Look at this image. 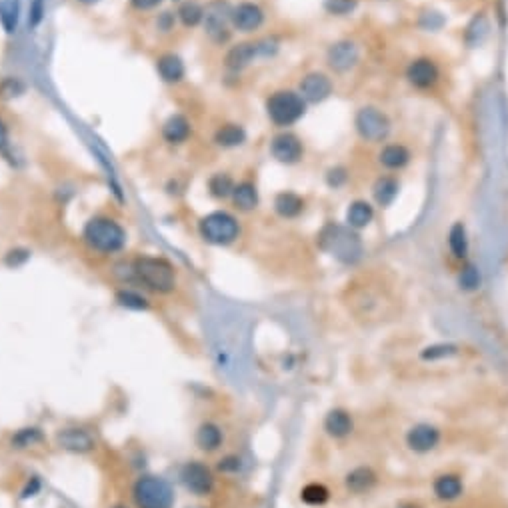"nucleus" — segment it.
Here are the masks:
<instances>
[{"label":"nucleus","mask_w":508,"mask_h":508,"mask_svg":"<svg viewBox=\"0 0 508 508\" xmlns=\"http://www.w3.org/2000/svg\"><path fill=\"white\" fill-rule=\"evenodd\" d=\"M130 279L157 295H168L176 286L175 266L160 256H139L130 264Z\"/></svg>","instance_id":"obj_1"},{"label":"nucleus","mask_w":508,"mask_h":508,"mask_svg":"<svg viewBox=\"0 0 508 508\" xmlns=\"http://www.w3.org/2000/svg\"><path fill=\"white\" fill-rule=\"evenodd\" d=\"M318 246L344 264H356L362 259V240L354 228L329 222L318 234Z\"/></svg>","instance_id":"obj_2"},{"label":"nucleus","mask_w":508,"mask_h":508,"mask_svg":"<svg viewBox=\"0 0 508 508\" xmlns=\"http://www.w3.org/2000/svg\"><path fill=\"white\" fill-rule=\"evenodd\" d=\"M82 238H85V243L92 250L103 252V254L119 252L126 245V232H124V228L116 220L108 218V216H94V218H90L87 225H85Z\"/></svg>","instance_id":"obj_3"},{"label":"nucleus","mask_w":508,"mask_h":508,"mask_svg":"<svg viewBox=\"0 0 508 508\" xmlns=\"http://www.w3.org/2000/svg\"><path fill=\"white\" fill-rule=\"evenodd\" d=\"M132 498L137 508H173L175 507V492L173 487L152 474L141 476L132 487Z\"/></svg>","instance_id":"obj_4"},{"label":"nucleus","mask_w":508,"mask_h":508,"mask_svg":"<svg viewBox=\"0 0 508 508\" xmlns=\"http://www.w3.org/2000/svg\"><path fill=\"white\" fill-rule=\"evenodd\" d=\"M306 112L304 98L295 90H277L266 100V114L277 126H290L298 123Z\"/></svg>","instance_id":"obj_5"},{"label":"nucleus","mask_w":508,"mask_h":508,"mask_svg":"<svg viewBox=\"0 0 508 508\" xmlns=\"http://www.w3.org/2000/svg\"><path fill=\"white\" fill-rule=\"evenodd\" d=\"M200 236L214 246H228L232 245L238 234H240V225L238 220L225 211H216L207 214L198 222Z\"/></svg>","instance_id":"obj_6"},{"label":"nucleus","mask_w":508,"mask_h":508,"mask_svg":"<svg viewBox=\"0 0 508 508\" xmlns=\"http://www.w3.org/2000/svg\"><path fill=\"white\" fill-rule=\"evenodd\" d=\"M354 126L358 130V134L368 142H380L385 141L390 132V123L386 119L385 112H380L374 106H365L356 112L354 119Z\"/></svg>","instance_id":"obj_7"},{"label":"nucleus","mask_w":508,"mask_h":508,"mask_svg":"<svg viewBox=\"0 0 508 508\" xmlns=\"http://www.w3.org/2000/svg\"><path fill=\"white\" fill-rule=\"evenodd\" d=\"M230 12L232 8L228 6L225 0H214L204 8V33L211 36L212 42L222 44L230 38Z\"/></svg>","instance_id":"obj_8"},{"label":"nucleus","mask_w":508,"mask_h":508,"mask_svg":"<svg viewBox=\"0 0 508 508\" xmlns=\"http://www.w3.org/2000/svg\"><path fill=\"white\" fill-rule=\"evenodd\" d=\"M180 480L184 489L193 492L194 496H207L214 489V474L212 471L200 460H191L182 466L180 471Z\"/></svg>","instance_id":"obj_9"},{"label":"nucleus","mask_w":508,"mask_h":508,"mask_svg":"<svg viewBox=\"0 0 508 508\" xmlns=\"http://www.w3.org/2000/svg\"><path fill=\"white\" fill-rule=\"evenodd\" d=\"M266 40H259V42H240L236 46H232L228 51L227 58H225V64H227L230 71H243L245 67H248L259 54H270V46H274V42L270 46H264Z\"/></svg>","instance_id":"obj_10"},{"label":"nucleus","mask_w":508,"mask_h":508,"mask_svg":"<svg viewBox=\"0 0 508 508\" xmlns=\"http://www.w3.org/2000/svg\"><path fill=\"white\" fill-rule=\"evenodd\" d=\"M56 444L58 448L72 455H87L94 450L96 440L85 428H62L56 432Z\"/></svg>","instance_id":"obj_11"},{"label":"nucleus","mask_w":508,"mask_h":508,"mask_svg":"<svg viewBox=\"0 0 508 508\" xmlns=\"http://www.w3.org/2000/svg\"><path fill=\"white\" fill-rule=\"evenodd\" d=\"M270 152L282 164H297L304 155V146L292 132H281L270 142Z\"/></svg>","instance_id":"obj_12"},{"label":"nucleus","mask_w":508,"mask_h":508,"mask_svg":"<svg viewBox=\"0 0 508 508\" xmlns=\"http://www.w3.org/2000/svg\"><path fill=\"white\" fill-rule=\"evenodd\" d=\"M333 92V82L326 74L322 72H310L300 80V88L298 94L304 98V103H322L331 96Z\"/></svg>","instance_id":"obj_13"},{"label":"nucleus","mask_w":508,"mask_h":508,"mask_svg":"<svg viewBox=\"0 0 508 508\" xmlns=\"http://www.w3.org/2000/svg\"><path fill=\"white\" fill-rule=\"evenodd\" d=\"M230 22L236 30L240 33H252L261 28L264 22L263 8L254 2H240L238 6L232 8L230 12Z\"/></svg>","instance_id":"obj_14"},{"label":"nucleus","mask_w":508,"mask_h":508,"mask_svg":"<svg viewBox=\"0 0 508 508\" xmlns=\"http://www.w3.org/2000/svg\"><path fill=\"white\" fill-rule=\"evenodd\" d=\"M440 442V430L437 426L432 424H417L408 430L406 435V444L410 450L419 453V455H424V453H430L435 450Z\"/></svg>","instance_id":"obj_15"},{"label":"nucleus","mask_w":508,"mask_h":508,"mask_svg":"<svg viewBox=\"0 0 508 508\" xmlns=\"http://www.w3.org/2000/svg\"><path fill=\"white\" fill-rule=\"evenodd\" d=\"M329 67L336 72H347L351 71L352 67L358 62V49L356 44L351 42V40H340L331 46L329 51Z\"/></svg>","instance_id":"obj_16"},{"label":"nucleus","mask_w":508,"mask_h":508,"mask_svg":"<svg viewBox=\"0 0 508 508\" xmlns=\"http://www.w3.org/2000/svg\"><path fill=\"white\" fill-rule=\"evenodd\" d=\"M406 78L417 88H430L438 82V69L430 58H417L410 62Z\"/></svg>","instance_id":"obj_17"},{"label":"nucleus","mask_w":508,"mask_h":508,"mask_svg":"<svg viewBox=\"0 0 508 508\" xmlns=\"http://www.w3.org/2000/svg\"><path fill=\"white\" fill-rule=\"evenodd\" d=\"M157 72L164 82L178 85L186 76V67H184V62H182V58L178 54L168 53L162 54L157 60Z\"/></svg>","instance_id":"obj_18"},{"label":"nucleus","mask_w":508,"mask_h":508,"mask_svg":"<svg viewBox=\"0 0 508 508\" xmlns=\"http://www.w3.org/2000/svg\"><path fill=\"white\" fill-rule=\"evenodd\" d=\"M193 132V126L189 123L186 116L182 114H173L168 116V121L162 124V139L168 142V144H182V142L189 141Z\"/></svg>","instance_id":"obj_19"},{"label":"nucleus","mask_w":508,"mask_h":508,"mask_svg":"<svg viewBox=\"0 0 508 508\" xmlns=\"http://www.w3.org/2000/svg\"><path fill=\"white\" fill-rule=\"evenodd\" d=\"M354 428V422H352V417L342 410V408H333L326 419H324V430L326 435L333 438H344L349 437Z\"/></svg>","instance_id":"obj_20"},{"label":"nucleus","mask_w":508,"mask_h":508,"mask_svg":"<svg viewBox=\"0 0 508 508\" xmlns=\"http://www.w3.org/2000/svg\"><path fill=\"white\" fill-rule=\"evenodd\" d=\"M374 484H376V474L368 466H358L344 478V487L352 494H365V492L372 491Z\"/></svg>","instance_id":"obj_21"},{"label":"nucleus","mask_w":508,"mask_h":508,"mask_svg":"<svg viewBox=\"0 0 508 508\" xmlns=\"http://www.w3.org/2000/svg\"><path fill=\"white\" fill-rule=\"evenodd\" d=\"M196 446L200 448V450H204V453H214L216 448H220V444H222V440H225V435H222V430H220V426L218 424H214V422H204V424H200L198 426V430H196Z\"/></svg>","instance_id":"obj_22"},{"label":"nucleus","mask_w":508,"mask_h":508,"mask_svg":"<svg viewBox=\"0 0 508 508\" xmlns=\"http://www.w3.org/2000/svg\"><path fill=\"white\" fill-rule=\"evenodd\" d=\"M232 202H234V207L238 211H254L259 207V189H256V184H252L248 180L236 184L234 191H232Z\"/></svg>","instance_id":"obj_23"},{"label":"nucleus","mask_w":508,"mask_h":508,"mask_svg":"<svg viewBox=\"0 0 508 508\" xmlns=\"http://www.w3.org/2000/svg\"><path fill=\"white\" fill-rule=\"evenodd\" d=\"M274 211L282 218H297L300 212L304 211V200L297 193L284 191L277 194L274 198Z\"/></svg>","instance_id":"obj_24"},{"label":"nucleus","mask_w":508,"mask_h":508,"mask_svg":"<svg viewBox=\"0 0 508 508\" xmlns=\"http://www.w3.org/2000/svg\"><path fill=\"white\" fill-rule=\"evenodd\" d=\"M432 491L440 500H456L462 494V480L456 474H440L432 484Z\"/></svg>","instance_id":"obj_25"},{"label":"nucleus","mask_w":508,"mask_h":508,"mask_svg":"<svg viewBox=\"0 0 508 508\" xmlns=\"http://www.w3.org/2000/svg\"><path fill=\"white\" fill-rule=\"evenodd\" d=\"M372 218H374V209L368 204L367 200H354L347 211V222L354 230L368 227L372 222Z\"/></svg>","instance_id":"obj_26"},{"label":"nucleus","mask_w":508,"mask_h":508,"mask_svg":"<svg viewBox=\"0 0 508 508\" xmlns=\"http://www.w3.org/2000/svg\"><path fill=\"white\" fill-rule=\"evenodd\" d=\"M380 164L386 166V168H390V170H398V168H403L408 164V160H410V152H408V148L403 146V144H388L383 148V152H380Z\"/></svg>","instance_id":"obj_27"},{"label":"nucleus","mask_w":508,"mask_h":508,"mask_svg":"<svg viewBox=\"0 0 508 508\" xmlns=\"http://www.w3.org/2000/svg\"><path fill=\"white\" fill-rule=\"evenodd\" d=\"M246 132L240 124H225L216 130L214 134V142L222 148H234V146H240L245 144Z\"/></svg>","instance_id":"obj_28"},{"label":"nucleus","mask_w":508,"mask_h":508,"mask_svg":"<svg viewBox=\"0 0 508 508\" xmlns=\"http://www.w3.org/2000/svg\"><path fill=\"white\" fill-rule=\"evenodd\" d=\"M20 20V0H0V26L6 35H15Z\"/></svg>","instance_id":"obj_29"},{"label":"nucleus","mask_w":508,"mask_h":508,"mask_svg":"<svg viewBox=\"0 0 508 508\" xmlns=\"http://www.w3.org/2000/svg\"><path fill=\"white\" fill-rule=\"evenodd\" d=\"M374 200L378 202V207H390L398 194V182L392 176H383L374 182Z\"/></svg>","instance_id":"obj_30"},{"label":"nucleus","mask_w":508,"mask_h":508,"mask_svg":"<svg viewBox=\"0 0 508 508\" xmlns=\"http://www.w3.org/2000/svg\"><path fill=\"white\" fill-rule=\"evenodd\" d=\"M448 246L456 259H464L468 254V234L462 222H456L448 232Z\"/></svg>","instance_id":"obj_31"},{"label":"nucleus","mask_w":508,"mask_h":508,"mask_svg":"<svg viewBox=\"0 0 508 508\" xmlns=\"http://www.w3.org/2000/svg\"><path fill=\"white\" fill-rule=\"evenodd\" d=\"M329 498H331V492L320 482H310L300 491V500L308 507H322L329 502Z\"/></svg>","instance_id":"obj_32"},{"label":"nucleus","mask_w":508,"mask_h":508,"mask_svg":"<svg viewBox=\"0 0 508 508\" xmlns=\"http://www.w3.org/2000/svg\"><path fill=\"white\" fill-rule=\"evenodd\" d=\"M176 17H178V20H180L186 28H191V26H196V24L202 22V18H204V8H202L196 0H186V2L180 4Z\"/></svg>","instance_id":"obj_33"},{"label":"nucleus","mask_w":508,"mask_h":508,"mask_svg":"<svg viewBox=\"0 0 508 508\" xmlns=\"http://www.w3.org/2000/svg\"><path fill=\"white\" fill-rule=\"evenodd\" d=\"M234 182L232 178L227 175V173H216L209 178V193L214 198L218 200H225L228 196H232V191H234Z\"/></svg>","instance_id":"obj_34"},{"label":"nucleus","mask_w":508,"mask_h":508,"mask_svg":"<svg viewBox=\"0 0 508 508\" xmlns=\"http://www.w3.org/2000/svg\"><path fill=\"white\" fill-rule=\"evenodd\" d=\"M116 302H119V306H123V308H128V310H146L150 304H148V300L142 297L139 290H132V288H121L116 295Z\"/></svg>","instance_id":"obj_35"},{"label":"nucleus","mask_w":508,"mask_h":508,"mask_svg":"<svg viewBox=\"0 0 508 508\" xmlns=\"http://www.w3.org/2000/svg\"><path fill=\"white\" fill-rule=\"evenodd\" d=\"M40 440H42L40 428L30 426V428H20V430H17L12 435V438H10V444H12V448L22 450V448H28V446H33L36 442H40Z\"/></svg>","instance_id":"obj_36"},{"label":"nucleus","mask_w":508,"mask_h":508,"mask_svg":"<svg viewBox=\"0 0 508 508\" xmlns=\"http://www.w3.org/2000/svg\"><path fill=\"white\" fill-rule=\"evenodd\" d=\"M458 352V347L456 344H432V347H426L424 351L421 352L422 360H440V358H448V356H455Z\"/></svg>","instance_id":"obj_37"},{"label":"nucleus","mask_w":508,"mask_h":508,"mask_svg":"<svg viewBox=\"0 0 508 508\" xmlns=\"http://www.w3.org/2000/svg\"><path fill=\"white\" fill-rule=\"evenodd\" d=\"M458 284H460L462 290H468V292L476 290L480 286V272H478V268L474 264H466L462 268V272L458 274Z\"/></svg>","instance_id":"obj_38"},{"label":"nucleus","mask_w":508,"mask_h":508,"mask_svg":"<svg viewBox=\"0 0 508 508\" xmlns=\"http://www.w3.org/2000/svg\"><path fill=\"white\" fill-rule=\"evenodd\" d=\"M324 6H326V10L331 15L344 17V15H351L352 10L356 8V0H326Z\"/></svg>","instance_id":"obj_39"},{"label":"nucleus","mask_w":508,"mask_h":508,"mask_svg":"<svg viewBox=\"0 0 508 508\" xmlns=\"http://www.w3.org/2000/svg\"><path fill=\"white\" fill-rule=\"evenodd\" d=\"M46 12V6H44V0H30V12H28V26L36 28Z\"/></svg>","instance_id":"obj_40"},{"label":"nucleus","mask_w":508,"mask_h":508,"mask_svg":"<svg viewBox=\"0 0 508 508\" xmlns=\"http://www.w3.org/2000/svg\"><path fill=\"white\" fill-rule=\"evenodd\" d=\"M28 259H30V252H28V250H24V248H15V250H8L4 263H6V266H10V268H18V266H22V264L26 263Z\"/></svg>","instance_id":"obj_41"},{"label":"nucleus","mask_w":508,"mask_h":508,"mask_svg":"<svg viewBox=\"0 0 508 508\" xmlns=\"http://www.w3.org/2000/svg\"><path fill=\"white\" fill-rule=\"evenodd\" d=\"M240 468V458L234 455H228L225 458H220L218 462V471L220 473H236Z\"/></svg>","instance_id":"obj_42"},{"label":"nucleus","mask_w":508,"mask_h":508,"mask_svg":"<svg viewBox=\"0 0 508 508\" xmlns=\"http://www.w3.org/2000/svg\"><path fill=\"white\" fill-rule=\"evenodd\" d=\"M344 180H347V173H344L342 168H333V170H329V175H326V182H329V186H333V189L342 186Z\"/></svg>","instance_id":"obj_43"},{"label":"nucleus","mask_w":508,"mask_h":508,"mask_svg":"<svg viewBox=\"0 0 508 508\" xmlns=\"http://www.w3.org/2000/svg\"><path fill=\"white\" fill-rule=\"evenodd\" d=\"M160 2L162 0H130L132 8H137V10H152V8H157Z\"/></svg>","instance_id":"obj_44"},{"label":"nucleus","mask_w":508,"mask_h":508,"mask_svg":"<svg viewBox=\"0 0 508 508\" xmlns=\"http://www.w3.org/2000/svg\"><path fill=\"white\" fill-rule=\"evenodd\" d=\"M173 24H175V17H173V12H164L160 20H158V28H162L164 33L166 30H170L173 28Z\"/></svg>","instance_id":"obj_45"},{"label":"nucleus","mask_w":508,"mask_h":508,"mask_svg":"<svg viewBox=\"0 0 508 508\" xmlns=\"http://www.w3.org/2000/svg\"><path fill=\"white\" fill-rule=\"evenodd\" d=\"M40 491V482H38V478H33L28 484H26V489L22 491V498H28V496H35L36 492Z\"/></svg>","instance_id":"obj_46"},{"label":"nucleus","mask_w":508,"mask_h":508,"mask_svg":"<svg viewBox=\"0 0 508 508\" xmlns=\"http://www.w3.org/2000/svg\"><path fill=\"white\" fill-rule=\"evenodd\" d=\"M8 144V126L0 119V150Z\"/></svg>","instance_id":"obj_47"},{"label":"nucleus","mask_w":508,"mask_h":508,"mask_svg":"<svg viewBox=\"0 0 508 508\" xmlns=\"http://www.w3.org/2000/svg\"><path fill=\"white\" fill-rule=\"evenodd\" d=\"M78 2H82V4H94V2H98V0H78Z\"/></svg>","instance_id":"obj_48"},{"label":"nucleus","mask_w":508,"mask_h":508,"mask_svg":"<svg viewBox=\"0 0 508 508\" xmlns=\"http://www.w3.org/2000/svg\"><path fill=\"white\" fill-rule=\"evenodd\" d=\"M112 508H128V507H124V505H116V507H112Z\"/></svg>","instance_id":"obj_49"},{"label":"nucleus","mask_w":508,"mask_h":508,"mask_svg":"<svg viewBox=\"0 0 508 508\" xmlns=\"http://www.w3.org/2000/svg\"><path fill=\"white\" fill-rule=\"evenodd\" d=\"M401 508H417V507H410V505H408V507H401Z\"/></svg>","instance_id":"obj_50"},{"label":"nucleus","mask_w":508,"mask_h":508,"mask_svg":"<svg viewBox=\"0 0 508 508\" xmlns=\"http://www.w3.org/2000/svg\"><path fill=\"white\" fill-rule=\"evenodd\" d=\"M193 508H200V507H193Z\"/></svg>","instance_id":"obj_51"}]
</instances>
